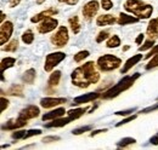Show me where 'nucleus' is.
Segmentation results:
<instances>
[{
    "instance_id": "obj_24",
    "label": "nucleus",
    "mask_w": 158,
    "mask_h": 150,
    "mask_svg": "<svg viewBox=\"0 0 158 150\" xmlns=\"http://www.w3.org/2000/svg\"><path fill=\"white\" fill-rule=\"evenodd\" d=\"M60 80H61V72L60 70H55L50 74V77L48 80V85L49 87H56L60 84Z\"/></svg>"
},
{
    "instance_id": "obj_19",
    "label": "nucleus",
    "mask_w": 158,
    "mask_h": 150,
    "mask_svg": "<svg viewBox=\"0 0 158 150\" xmlns=\"http://www.w3.org/2000/svg\"><path fill=\"white\" fill-rule=\"evenodd\" d=\"M64 112H66V109L63 108V107H60V108H56V109H54V110H51V112H45L44 115H43V121H49V120H54V119H57V117H61V116H63L64 115Z\"/></svg>"
},
{
    "instance_id": "obj_3",
    "label": "nucleus",
    "mask_w": 158,
    "mask_h": 150,
    "mask_svg": "<svg viewBox=\"0 0 158 150\" xmlns=\"http://www.w3.org/2000/svg\"><path fill=\"white\" fill-rule=\"evenodd\" d=\"M123 7L125 11L133 14L139 19L150 18L153 12V6L142 0H127Z\"/></svg>"
},
{
    "instance_id": "obj_43",
    "label": "nucleus",
    "mask_w": 158,
    "mask_h": 150,
    "mask_svg": "<svg viewBox=\"0 0 158 150\" xmlns=\"http://www.w3.org/2000/svg\"><path fill=\"white\" fill-rule=\"evenodd\" d=\"M157 53H158V45H156V46H153V47L148 51V53L143 57V58H145V59H150V58H152V57L155 56V55H157Z\"/></svg>"
},
{
    "instance_id": "obj_10",
    "label": "nucleus",
    "mask_w": 158,
    "mask_h": 150,
    "mask_svg": "<svg viewBox=\"0 0 158 150\" xmlns=\"http://www.w3.org/2000/svg\"><path fill=\"white\" fill-rule=\"evenodd\" d=\"M27 121H28V120L24 119V117H22V116H19L17 119H11V120H9L5 125H2L1 130H2V131H15V130H19V128L24 127V126L28 124Z\"/></svg>"
},
{
    "instance_id": "obj_30",
    "label": "nucleus",
    "mask_w": 158,
    "mask_h": 150,
    "mask_svg": "<svg viewBox=\"0 0 158 150\" xmlns=\"http://www.w3.org/2000/svg\"><path fill=\"white\" fill-rule=\"evenodd\" d=\"M136 143V139L135 138H131V137H125L123 139H120L118 143H117V147L118 148H127L129 145H133Z\"/></svg>"
},
{
    "instance_id": "obj_22",
    "label": "nucleus",
    "mask_w": 158,
    "mask_h": 150,
    "mask_svg": "<svg viewBox=\"0 0 158 150\" xmlns=\"http://www.w3.org/2000/svg\"><path fill=\"white\" fill-rule=\"evenodd\" d=\"M15 64H16V58H15V57H6V58H2V59H1V63H0L1 72L4 73L6 69L12 68Z\"/></svg>"
},
{
    "instance_id": "obj_44",
    "label": "nucleus",
    "mask_w": 158,
    "mask_h": 150,
    "mask_svg": "<svg viewBox=\"0 0 158 150\" xmlns=\"http://www.w3.org/2000/svg\"><path fill=\"white\" fill-rule=\"evenodd\" d=\"M158 110V103L157 104H155V105H151V107H147V108H145V109H142L141 110V114H148V112H153Z\"/></svg>"
},
{
    "instance_id": "obj_17",
    "label": "nucleus",
    "mask_w": 158,
    "mask_h": 150,
    "mask_svg": "<svg viewBox=\"0 0 158 150\" xmlns=\"http://www.w3.org/2000/svg\"><path fill=\"white\" fill-rule=\"evenodd\" d=\"M57 12H59V11H57L56 9H54V7H49V9L41 11V12H39V14H37L35 16H33V17L31 18V22H32V23H39V22H41L43 19L57 15Z\"/></svg>"
},
{
    "instance_id": "obj_48",
    "label": "nucleus",
    "mask_w": 158,
    "mask_h": 150,
    "mask_svg": "<svg viewBox=\"0 0 158 150\" xmlns=\"http://www.w3.org/2000/svg\"><path fill=\"white\" fill-rule=\"evenodd\" d=\"M143 39H145V34H142V33H141V34H139L138 38L135 39V42H136L138 45H141V42L143 41Z\"/></svg>"
},
{
    "instance_id": "obj_45",
    "label": "nucleus",
    "mask_w": 158,
    "mask_h": 150,
    "mask_svg": "<svg viewBox=\"0 0 158 150\" xmlns=\"http://www.w3.org/2000/svg\"><path fill=\"white\" fill-rule=\"evenodd\" d=\"M150 143H151V144H153V145H158V132L150 138Z\"/></svg>"
},
{
    "instance_id": "obj_41",
    "label": "nucleus",
    "mask_w": 158,
    "mask_h": 150,
    "mask_svg": "<svg viewBox=\"0 0 158 150\" xmlns=\"http://www.w3.org/2000/svg\"><path fill=\"white\" fill-rule=\"evenodd\" d=\"M60 138L59 136H46V137H44L43 138V143H54V142H59Z\"/></svg>"
},
{
    "instance_id": "obj_47",
    "label": "nucleus",
    "mask_w": 158,
    "mask_h": 150,
    "mask_svg": "<svg viewBox=\"0 0 158 150\" xmlns=\"http://www.w3.org/2000/svg\"><path fill=\"white\" fill-rule=\"evenodd\" d=\"M60 2H64V4H67V5H71V6H73V5H77L78 4L79 0H59Z\"/></svg>"
},
{
    "instance_id": "obj_51",
    "label": "nucleus",
    "mask_w": 158,
    "mask_h": 150,
    "mask_svg": "<svg viewBox=\"0 0 158 150\" xmlns=\"http://www.w3.org/2000/svg\"><path fill=\"white\" fill-rule=\"evenodd\" d=\"M129 49H130V46H129V45H127V46H124V47H123V51H128Z\"/></svg>"
},
{
    "instance_id": "obj_34",
    "label": "nucleus",
    "mask_w": 158,
    "mask_h": 150,
    "mask_svg": "<svg viewBox=\"0 0 158 150\" xmlns=\"http://www.w3.org/2000/svg\"><path fill=\"white\" fill-rule=\"evenodd\" d=\"M93 130V125H86V126H81V127H78V128H74L72 133L74 136H79V134H83L85 132H89Z\"/></svg>"
},
{
    "instance_id": "obj_7",
    "label": "nucleus",
    "mask_w": 158,
    "mask_h": 150,
    "mask_svg": "<svg viewBox=\"0 0 158 150\" xmlns=\"http://www.w3.org/2000/svg\"><path fill=\"white\" fill-rule=\"evenodd\" d=\"M57 27H59V21L51 16V17H48L39 22V26L37 27V29H38V33L40 34H48V33L55 30Z\"/></svg>"
},
{
    "instance_id": "obj_4",
    "label": "nucleus",
    "mask_w": 158,
    "mask_h": 150,
    "mask_svg": "<svg viewBox=\"0 0 158 150\" xmlns=\"http://www.w3.org/2000/svg\"><path fill=\"white\" fill-rule=\"evenodd\" d=\"M96 64L101 72H112L118 69L122 65V59L114 55L107 53V55L100 56L96 61Z\"/></svg>"
},
{
    "instance_id": "obj_1",
    "label": "nucleus",
    "mask_w": 158,
    "mask_h": 150,
    "mask_svg": "<svg viewBox=\"0 0 158 150\" xmlns=\"http://www.w3.org/2000/svg\"><path fill=\"white\" fill-rule=\"evenodd\" d=\"M96 65L98 64L95 62L89 61L76 68L71 74L72 84L79 89H88L89 86L98 84L100 80V73Z\"/></svg>"
},
{
    "instance_id": "obj_38",
    "label": "nucleus",
    "mask_w": 158,
    "mask_h": 150,
    "mask_svg": "<svg viewBox=\"0 0 158 150\" xmlns=\"http://www.w3.org/2000/svg\"><path fill=\"white\" fill-rule=\"evenodd\" d=\"M0 112H4L7 108H9V105H10V101L7 99V98H5V97H1L0 98Z\"/></svg>"
},
{
    "instance_id": "obj_29",
    "label": "nucleus",
    "mask_w": 158,
    "mask_h": 150,
    "mask_svg": "<svg viewBox=\"0 0 158 150\" xmlns=\"http://www.w3.org/2000/svg\"><path fill=\"white\" fill-rule=\"evenodd\" d=\"M17 49H19V40L12 39L10 42L6 44V46L2 47V51H5V52H16Z\"/></svg>"
},
{
    "instance_id": "obj_37",
    "label": "nucleus",
    "mask_w": 158,
    "mask_h": 150,
    "mask_svg": "<svg viewBox=\"0 0 158 150\" xmlns=\"http://www.w3.org/2000/svg\"><path fill=\"white\" fill-rule=\"evenodd\" d=\"M26 133H27V131H24V130H20V131H16V130H15V132H12L11 137H12V139H16V140H19V139H24Z\"/></svg>"
},
{
    "instance_id": "obj_35",
    "label": "nucleus",
    "mask_w": 158,
    "mask_h": 150,
    "mask_svg": "<svg viewBox=\"0 0 158 150\" xmlns=\"http://www.w3.org/2000/svg\"><path fill=\"white\" fill-rule=\"evenodd\" d=\"M108 38H110V30H101L99 34H98V37H96V42L101 44L105 40H107Z\"/></svg>"
},
{
    "instance_id": "obj_32",
    "label": "nucleus",
    "mask_w": 158,
    "mask_h": 150,
    "mask_svg": "<svg viewBox=\"0 0 158 150\" xmlns=\"http://www.w3.org/2000/svg\"><path fill=\"white\" fill-rule=\"evenodd\" d=\"M155 42L156 40H152V39H147L142 46H139V51L140 52H143V51H147V50H151L153 46H155Z\"/></svg>"
},
{
    "instance_id": "obj_39",
    "label": "nucleus",
    "mask_w": 158,
    "mask_h": 150,
    "mask_svg": "<svg viewBox=\"0 0 158 150\" xmlns=\"http://www.w3.org/2000/svg\"><path fill=\"white\" fill-rule=\"evenodd\" d=\"M138 108H129V109H125V110H119V112H116L114 114L118 115V116H129L131 112H136Z\"/></svg>"
},
{
    "instance_id": "obj_12",
    "label": "nucleus",
    "mask_w": 158,
    "mask_h": 150,
    "mask_svg": "<svg viewBox=\"0 0 158 150\" xmlns=\"http://www.w3.org/2000/svg\"><path fill=\"white\" fill-rule=\"evenodd\" d=\"M101 94L99 92H90V93H85L78 96L73 99V105H80V104H84V103H89V102H93L95 99H98Z\"/></svg>"
},
{
    "instance_id": "obj_16",
    "label": "nucleus",
    "mask_w": 158,
    "mask_h": 150,
    "mask_svg": "<svg viewBox=\"0 0 158 150\" xmlns=\"http://www.w3.org/2000/svg\"><path fill=\"white\" fill-rule=\"evenodd\" d=\"M146 35L148 37V39H152V40L158 39V17L150 19L146 28Z\"/></svg>"
},
{
    "instance_id": "obj_26",
    "label": "nucleus",
    "mask_w": 158,
    "mask_h": 150,
    "mask_svg": "<svg viewBox=\"0 0 158 150\" xmlns=\"http://www.w3.org/2000/svg\"><path fill=\"white\" fill-rule=\"evenodd\" d=\"M6 94H9V96L23 97V85H12V86L6 91Z\"/></svg>"
},
{
    "instance_id": "obj_25",
    "label": "nucleus",
    "mask_w": 158,
    "mask_h": 150,
    "mask_svg": "<svg viewBox=\"0 0 158 150\" xmlns=\"http://www.w3.org/2000/svg\"><path fill=\"white\" fill-rule=\"evenodd\" d=\"M120 44H122L120 38H119L118 35H112V37H110L107 39V41H106V47H107V49H116V47H119V46H120Z\"/></svg>"
},
{
    "instance_id": "obj_49",
    "label": "nucleus",
    "mask_w": 158,
    "mask_h": 150,
    "mask_svg": "<svg viewBox=\"0 0 158 150\" xmlns=\"http://www.w3.org/2000/svg\"><path fill=\"white\" fill-rule=\"evenodd\" d=\"M20 2L21 0H11L10 1V7H16V6H19Z\"/></svg>"
},
{
    "instance_id": "obj_6",
    "label": "nucleus",
    "mask_w": 158,
    "mask_h": 150,
    "mask_svg": "<svg viewBox=\"0 0 158 150\" xmlns=\"http://www.w3.org/2000/svg\"><path fill=\"white\" fill-rule=\"evenodd\" d=\"M66 57H67L66 53L64 52H61V51L51 52V53L46 55V57H45V63H44V70L46 73L52 72L55 69V67H57Z\"/></svg>"
},
{
    "instance_id": "obj_8",
    "label": "nucleus",
    "mask_w": 158,
    "mask_h": 150,
    "mask_svg": "<svg viewBox=\"0 0 158 150\" xmlns=\"http://www.w3.org/2000/svg\"><path fill=\"white\" fill-rule=\"evenodd\" d=\"M100 9V4L98 0H90L83 6V16L86 21H91L94 16L98 14Z\"/></svg>"
},
{
    "instance_id": "obj_20",
    "label": "nucleus",
    "mask_w": 158,
    "mask_h": 150,
    "mask_svg": "<svg viewBox=\"0 0 158 150\" xmlns=\"http://www.w3.org/2000/svg\"><path fill=\"white\" fill-rule=\"evenodd\" d=\"M140 19L138 17H134V16H130L128 14H123L120 12L119 14V17L117 19V23L119 26H128V24H133V23H138Z\"/></svg>"
},
{
    "instance_id": "obj_9",
    "label": "nucleus",
    "mask_w": 158,
    "mask_h": 150,
    "mask_svg": "<svg viewBox=\"0 0 158 150\" xmlns=\"http://www.w3.org/2000/svg\"><path fill=\"white\" fill-rule=\"evenodd\" d=\"M14 33V23L10 21L2 22L0 26V45H5Z\"/></svg>"
},
{
    "instance_id": "obj_21",
    "label": "nucleus",
    "mask_w": 158,
    "mask_h": 150,
    "mask_svg": "<svg viewBox=\"0 0 158 150\" xmlns=\"http://www.w3.org/2000/svg\"><path fill=\"white\" fill-rule=\"evenodd\" d=\"M35 77H37V72H35V69L31 68V69L26 70V72H24V74L22 75V81H23L24 84L33 85V82H34Z\"/></svg>"
},
{
    "instance_id": "obj_42",
    "label": "nucleus",
    "mask_w": 158,
    "mask_h": 150,
    "mask_svg": "<svg viewBox=\"0 0 158 150\" xmlns=\"http://www.w3.org/2000/svg\"><path fill=\"white\" fill-rule=\"evenodd\" d=\"M39 134H41V130H39V128H37V130H29V131H27V133H26L24 139H28V138H31V137L39 136Z\"/></svg>"
},
{
    "instance_id": "obj_33",
    "label": "nucleus",
    "mask_w": 158,
    "mask_h": 150,
    "mask_svg": "<svg viewBox=\"0 0 158 150\" xmlns=\"http://www.w3.org/2000/svg\"><path fill=\"white\" fill-rule=\"evenodd\" d=\"M157 67H158V53L157 55H155L152 58H150L148 63L145 65V69H146V70H151V69L157 68Z\"/></svg>"
},
{
    "instance_id": "obj_2",
    "label": "nucleus",
    "mask_w": 158,
    "mask_h": 150,
    "mask_svg": "<svg viewBox=\"0 0 158 150\" xmlns=\"http://www.w3.org/2000/svg\"><path fill=\"white\" fill-rule=\"evenodd\" d=\"M141 76L140 73H135L133 75H125L124 77H122L118 82L112 86L111 89H108L107 91H105L103 93L101 94V97L103 99H112V98H116L117 96H119L120 93H123L124 91L129 90L134 84L135 81L138 80L139 77Z\"/></svg>"
},
{
    "instance_id": "obj_27",
    "label": "nucleus",
    "mask_w": 158,
    "mask_h": 150,
    "mask_svg": "<svg viewBox=\"0 0 158 150\" xmlns=\"http://www.w3.org/2000/svg\"><path fill=\"white\" fill-rule=\"evenodd\" d=\"M21 40H22L26 45H32V44H33V41H34V33H33L31 29L26 30V32L22 34Z\"/></svg>"
},
{
    "instance_id": "obj_28",
    "label": "nucleus",
    "mask_w": 158,
    "mask_h": 150,
    "mask_svg": "<svg viewBox=\"0 0 158 150\" xmlns=\"http://www.w3.org/2000/svg\"><path fill=\"white\" fill-rule=\"evenodd\" d=\"M88 110H89V108H88V107H84V108H77V109H71V110L68 112V115H69V116H72L74 120H77V119H79L81 115H84Z\"/></svg>"
},
{
    "instance_id": "obj_36",
    "label": "nucleus",
    "mask_w": 158,
    "mask_h": 150,
    "mask_svg": "<svg viewBox=\"0 0 158 150\" xmlns=\"http://www.w3.org/2000/svg\"><path fill=\"white\" fill-rule=\"evenodd\" d=\"M138 117V115L135 114V115H129L128 117H125V119H123L122 121H119L116 124V127H120V126H123V125H127V124H129V122H131L133 120H135Z\"/></svg>"
},
{
    "instance_id": "obj_40",
    "label": "nucleus",
    "mask_w": 158,
    "mask_h": 150,
    "mask_svg": "<svg viewBox=\"0 0 158 150\" xmlns=\"http://www.w3.org/2000/svg\"><path fill=\"white\" fill-rule=\"evenodd\" d=\"M101 7L106 11H110L113 7V1L112 0H101Z\"/></svg>"
},
{
    "instance_id": "obj_5",
    "label": "nucleus",
    "mask_w": 158,
    "mask_h": 150,
    "mask_svg": "<svg viewBox=\"0 0 158 150\" xmlns=\"http://www.w3.org/2000/svg\"><path fill=\"white\" fill-rule=\"evenodd\" d=\"M68 40H69V33H68V28L64 27V26H61L59 27V29L56 30L55 34H52L50 38V41L51 44L55 46V47H64L67 44H68Z\"/></svg>"
},
{
    "instance_id": "obj_14",
    "label": "nucleus",
    "mask_w": 158,
    "mask_h": 150,
    "mask_svg": "<svg viewBox=\"0 0 158 150\" xmlns=\"http://www.w3.org/2000/svg\"><path fill=\"white\" fill-rule=\"evenodd\" d=\"M72 121H74V119L72 117V116H67V117H57V119H54V120H51V122H48V124H45V127L46 128H54V127H63V126H66V125H68V124H71Z\"/></svg>"
},
{
    "instance_id": "obj_11",
    "label": "nucleus",
    "mask_w": 158,
    "mask_h": 150,
    "mask_svg": "<svg viewBox=\"0 0 158 150\" xmlns=\"http://www.w3.org/2000/svg\"><path fill=\"white\" fill-rule=\"evenodd\" d=\"M67 102V99L64 97H45L40 99V107L44 109H50V108H55L57 105L64 104Z\"/></svg>"
},
{
    "instance_id": "obj_46",
    "label": "nucleus",
    "mask_w": 158,
    "mask_h": 150,
    "mask_svg": "<svg viewBox=\"0 0 158 150\" xmlns=\"http://www.w3.org/2000/svg\"><path fill=\"white\" fill-rule=\"evenodd\" d=\"M108 130L107 128H101V130H95V131H93L90 133V137H95V136H98L100 133H105V132H107Z\"/></svg>"
},
{
    "instance_id": "obj_15",
    "label": "nucleus",
    "mask_w": 158,
    "mask_h": 150,
    "mask_svg": "<svg viewBox=\"0 0 158 150\" xmlns=\"http://www.w3.org/2000/svg\"><path fill=\"white\" fill-rule=\"evenodd\" d=\"M142 59H143V57H142V55H140V53L131 56L129 59H127V61H125V63L123 64V68L120 69V73H122V74H127V73H128L133 67H135L139 62H140V61H142Z\"/></svg>"
},
{
    "instance_id": "obj_23",
    "label": "nucleus",
    "mask_w": 158,
    "mask_h": 150,
    "mask_svg": "<svg viewBox=\"0 0 158 150\" xmlns=\"http://www.w3.org/2000/svg\"><path fill=\"white\" fill-rule=\"evenodd\" d=\"M68 24H69V28H71V30H72L73 34H76V35L79 34L81 26H80V23H79L78 16H73V17H71V18L68 19Z\"/></svg>"
},
{
    "instance_id": "obj_13",
    "label": "nucleus",
    "mask_w": 158,
    "mask_h": 150,
    "mask_svg": "<svg viewBox=\"0 0 158 150\" xmlns=\"http://www.w3.org/2000/svg\"><path fill=\"white\" fill-rule=\"evenodd\" d=\"M40 114V109L37 107V105H28L26 108H23L20 112L19 116H22L27 120H31V119H35L38 117Z\"/></svg>"
},
{
    "instance_id": "obj_31",
    "label": "nucleus",
    "mask_w": 158,
    "mask_h": 150,
    "mask_svg": "<svg viewBox=\"0 0 158 150\" xmlns=\"http://www.w3.org/2000/svg\"><path fill=\"white\" fill-rule=\"evenodd\" d=\"M90 56V52L89 51H86V50H81V51H79L77 52L74 57H73V61L76 62V63H80L81 61H84L85 58H88V57Z\"/></svg>"
},
{
    "instance_id": "obj_50",
    "label": "nucleus",
    "mask_w": 158,
    "mask_h": 150,
    "mask_svg": "<svg viewBox=\"0 0 158 150\" xmlns=\"http://www.w3.org/2000/svg\"><path fill=\"white\" fill-rule=\"evenodd\" d=\"M4 19H5V14H4V12H1V15H0V22L2 23V22H4Z\"/></svg>"
},
{
    "instance_id": "obj_18",
    "label": "nucleus",
    "mask_w": 158,
    "mask_h": 150,
    "mask_svg": "<svg viewBox=\"0 0 158 150\" xmlns=\"http://www.w3.org/2000/svg\"><path fill=\"white\" fill-rule=\"evenodd\" d=\"M116 16L113 15H110V14H106V15H100L96 18V26L98 27H105V26H112L117 22Z\"/></svg>"
},
{
    "instance_id": "obj_52",
    "label": "nucleus",
    "mask_w": 158,
    "mask_h": 150,
    "mask_svg": "<svg viewBox=\"0 0 158 150\" xmlns=\"http://www.w3.org/2000/svg\"><path fill=\"white\" fill-rule=\"evenodd\" d=\"M44 1H45V0H37V4H38V5H41Z\"/></svg>"
}]
</instances>
